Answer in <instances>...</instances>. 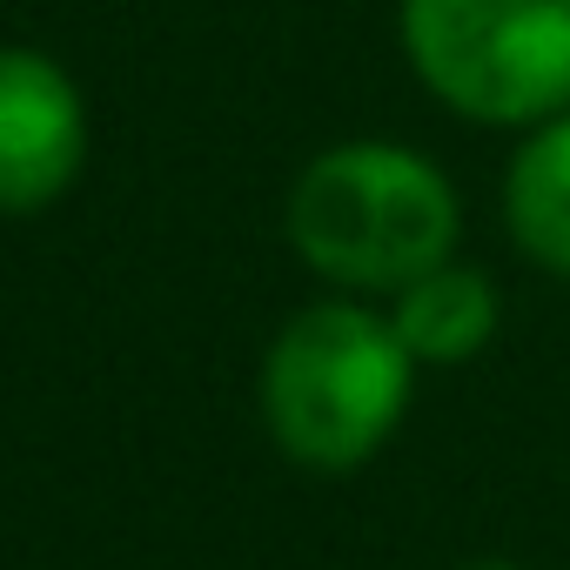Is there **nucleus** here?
Here are the masks:
<instances>
[{"label": "nucleus", "mask_w": 570, "mask_h": 570, "mask_svg": "<svg viewBox=\"0 0 570 570\" xmlns=\"http://www.w3.org/2000/svg\"><path fill=\"white\" fill-rule=\"evenodd\" d=\"M289 242L343 289H410L456 248V188L416 148L343 141L303 168Z\"/></svg>", "instance_id": "1"}, {"label": "nucleus", "mask_w": 570, "mask_h": 570, "mask_svg": "<svg viewBox=\"0 0 570 570\" xmlns=\"http://www.w3.org/2000/svg\"><path fill=\"white\" fill-rule=\"evenodd\" d=\"M410 370L416 356L390 316L356 303L303 309L262 363V416L275 450L309 470L370 463L410 410Z\"/></svg>", "instance_id": "2"}, {"label": "nucleus", "mask_w": 570, "mask_h": 570, "mask_svg": "<svg viewBox=\"0 0 570 570\" xmlns=\"http://www.w3.org/2000/svg\"><path fill=\"white\" fill-rule=\"evenodd\" d=\"M88 155V108L61 61L41 48H0V215H41L61 202Z\"/></svg>", "instance_id": "4"}, {"label": "nucleus", "mask_w": 570, "mask_h": 570, "mask_svg": "<svg viewBox=\"0 0 570 570\" xmlns=\"http://www.w3.org/2000/svg\"><path fill=\"white\" fill-rule=\"evenodd\" d=\"M403 48L470 121L543 128L570 108V0H403Z\"/></svg>", "instance_id": "3"}, {"label": "nucleus", "mask_w": 570, "mask_h": 570, "mask_svg": "<svg viewBox=\"0 0 570 570\" xmlns=\"http://www.w3.org/2000/svg\"><path fill=\"white\" fill-rule=\"evenodd\" d=\"M463 570H517V563H497V557H490V563H463Z\"/></svg>", "instance_id": "7"}, {"label": "nucleus", "mask_w": 570, "mask_h": 570, "mask_svg": "<svg viewBox=\"0 0 570 570\" xmlns=\"http://www.w3.org/2000/svg\"><path fill=\"white\" fill-rule=\"evenodd\" d=\"M503 215L530 262H543L550 275H570V115L543 121L523 141L503 181Z\"/></svg>", "instance_id": "6"}, {"label": "nucleus", "mask_w": 570, "mask_h": 570, "mask_svg": "<svg viewBox=\"0 0 570 570\" xmlns=\"http://www.w3.org/2000/svg\"><path fill=\"white\" fill-rule=\"evenodd\" d=\"M390 330L403 336V350L416 363H463L497 336V282L483 268L436 262L410 289H396Z\"/></svg>", "instance_id": "5"}]
</instances>
